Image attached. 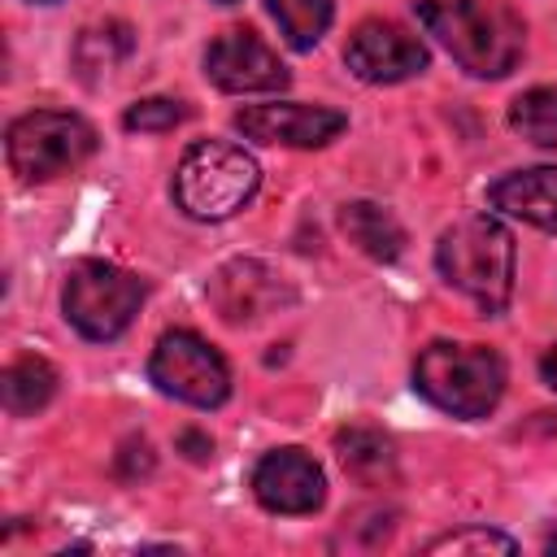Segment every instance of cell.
Wrapping results in <instances>:
<instances>
[{
    "label": "cell",
    "mask_w": 557,
    "mask_h": 557,
    "mask_svg": "<svg viewBox=\"0 0 557 557\" xmlns=\"http://www.w3.org/2000/svg\"><path fill=\"white\" fill-rule=\"evenodd\" d=\"M418 22L474 78H505L527 48V26L505 0H413Z\"/></svg>",
    "instance_id": "cell-1"
},
{
    "label": "cell",
    "mask_w": 557,
    "mask_h": 557,
    "mask_svg": "<svg viewBox=\"0 0 557 557\" xmlns=\"http://www.w3.org/2000/svg\"><path fill=\"white\" fill-rule=\"evenodd\" d=\"M435 265L483 313H500L513 296V235L492 213L457 218L435 244Z\"/></svg>",
    "instance_id": "cell-2"
},
{
    "label": "cell",
    "mask_w": 557,
    "mask_h": 557,
    "mask_svg": "<svg viewBox=\"0 0 557 557\" xmlns=\"http://www.w3.org/2000/svg\"><path fill=\"white\" fill-rule=\"evenodd\" d=\"M413 387L422 400L453 418H487L505 396V361L496 348L483 344H453L435 339L413 361Z\"/></svg>",
    "instance_id": "cell-3"
},
{
    "label": "cell",
    "mask_w": 557,
    "mask_h": 557,
    "mask_svg": "<svg viewBox=\"0 0 557 557\" xmlns=\"http://www.w3.org/2000/svg\"><path fill=\"white\" fill-rule=\"evenodd\" d=\"M261 187L252 152L231 139H196L174 170V205L196 222H222L239 213Z\"/></svg>",
    "instance_id": "cell-4"
},
{
    "label": "cell",
    "mask_w": 557,
    "mask_h": 557,
    "mask_svg": "<svg viewBox=\"0 0 557 557\" xmlns=\"http://www.w3.org/2000/svg\"><path fill=\"white\" fill-rule=\"evenodd\" d=\"M144 296H148V287H144L139 274H131L113 261L87 257V261L70 265L65 287H61V309H65V322L83 339L109 344L135 322Z\"/></svg>",
    "instance_id": "cell-5"
},
{
    "label": "cell",
    "mask_w": 557,
    "mask_h": 557,
    "mask_svg": "<svg viewBox=\"0 0 557 557\" xmlns=\"http://www.w3.org/2000/svg\"><path fill=\"white\" fill-rule=\"evenodd\" d=\"M96 144H100L96 126L78 113H61V109L22 113L4 131V157L22 183H48V178L78 170L96 152Z\"/></svg>",
    "instance_id": "cell-6"
},
{
    "label": "cell",
    "mask_w": 557,
    "mask_h": 557,
    "mask_svg": "<svg viewBox=\"0 0 557 557\" xmlns=\"http://www.w3.org/2000/svg\"><path fill=\"white\" fill-rule=\"evenodd\" d=\"M148 379L165 396L196 405V409H218L231 396L226 357L196 331H165L148 357Z\"/></svg>",
    "instance_id": "cell-7"
},
{
    "label": "cell",
    "mask_w": 557,
    "mask_h": 557,
    "mask_svg": "<svg viewBox=\"0 0 557 557\" xmlns=\"http://www.w3.org/2000/svg\"><path fill=\"white\" fill-rule=\"evenodd\" d=\"M344 65L361 83H405L426 70V44L392 17H366L344 44Z\"/></svg>",
    "instance_id": "cell-8"
},
{
    "label": "cell",
    "mask_w": 557,
    "mask_h": 557,
    "mask_svg": "<svg viewBox=\"0 0 557 557\" xmlns=\"http://www.w3.org/2000/svg\"><path fill=\"white\" fill-rule=\"evenodd\" d=\"M205 78L231 96L248 91H283L292 83L287 65L278 52L252 30V26H231L205 48Z\"/></svg>",
    "instance_id": "cell-9"
},
{
    "label": "cell",
    "mask_w": 557,
    "mask_h": 557,
    "mask_svg": "<svg viewBox=\"0 0 557 557\" xmlns=\"http://www.w3.org/2000/svg\"><path fill=\"white\" fill-rule=\"evenodd\" d=\"M296 300V287L257 257H235L209 278V305L231 326H252Z\"/></svg>",
    "instance_id": "cell-10"
},
{
    "label": "cell",
    "mask_w": 557,
    "mask_h": 557,
    "mask_svg": "<svg viewBox=\"0 0 557 557\" xmlns=\"http://www.w3.org/2000/svg\"><path fill=\"white\" fill-rule=\"evenodd\" d=\"M235 131L252 144H287V148H322L348 131V113L331 104H244L235 109Z\"/></svg>",
    "instance_id": "cell-11"
},
{
    "label": "cell",
    "mask_w": 557,
    "mask_h": 557,
    "mask_svg": "<svg viewBox=\"0 0 557 557\" xmlns=\"http://www.w3.org/2000/svg\"><path fill=\"white\" fill-rule=\"evenodd\" d=\"M252 496L270 513H313L326 500V479L305 448H274L252 466Z\"/></svg>",
    "instance_id": "cell-12"
},
{
    "label": "cell",
    "mask_w": 557,
    "mask_h": 557,
    "mask_svg": "<svg viewBox=\"0 0 557 557\" xmlns=\"http://www.w3.org/2000/svg\"><path fill=\"white\" fill-rule=\"evenodd\" d=\"M487 205L527 226L557 231V165H531L496 178L487 187Z\"/></svg>",
    "instance_id": "cell-13"
},
{
    "label": "cell",
    "mask_w": 557,
    "mask_h": 557,
    "mask_svg": "<svg viewBox=\"0 0 557 557\" xmlns=\"http://www.w3.org/2000/svg\"><path fill=\"white\" fill-rule=\"evenodd\" d=\"M335 453H339V466L352 483L361 487H387L396 483V444L392 435H383L379 426H344L335 431Z\"/></svg>",
    "instance_id": "cell-14"
},
{
    "label": "cell",
    "mask_w": 557,
    "mask_h": 557,
    "mask_svg": "<svg viewBox=\"0 0 557 557\" xmlns=\"http://www.w3.org/2000/svg\"><path fill=\"white\" fill-rule=\"evenodd\" d=\"M339 231L348 235V244H357L374 261H396L405 252V226L396 222L392 209L374 200H348L339 209Z\"/></svg>",
    "instance_id": "cell-15"
},
{
    "label": "cell",
    "mask_w": 557,
    "mask_h": 557,
    "mask_svg": "<svg viewBox=\"0 0 557 557\" xmlns=\"http://www.w3.org/2000/svg\"><path fill=\"white\" fill-rule=\"evenodd\" d=\"M131 48H135V30H131L126 22H117V17L91 22V26H83L78 39H74V70H78L83 83H96V78H104L109 70H117V65L131 57Z\"/></svg>",
    "instance_id": "cell-16"
},
{
    "label": "cell",
    "mask_w": 557,
    "mask_h": 557,
    "mask_svg": "<svg viewBox=\"0 0 557 557\" xmlns=\"http://www.w3.org/2000/svg\"><path fill=\"white\" fill-rule=\"evenodd\" d=\"M0 396H4V409L13 418H26V413H39L52 396H57V370L44 361V357H17L4 366L0 374Z\"/></svg>",
    "instance_id": "cell-17"
},
{
    "label": "cell",
    "mask_w": 557,
    "mask_h": 557,
    "mask_svg": "<svg viewBox=\"0 0 557 557\" xmlns=\"http://www.w3.org/2000/svg\"><path fill=\"white\" fill-rule=\"evenodd\" d=\"M265 9L278 22L287 48H296V52H309L335 17V0H265Z\"/></svg>",
    "instance_id": "cell-18"
},
{
    "label": "cell",
    "mask_w": 557,
    "mask_h": 557,
    "mask_svg": "<svg viewBox=\"0 0 557 557\" xmlns=\"http://www.w3.org/2000/svg\"><path fill=\"white\" fill-rule=\"evenodd\" d=\"M509 126L535 148H557V87L522 91L509 104Z\"/></svg>",
    "instance_id": "cell-19"
},
{
    "label": "cell",
    "mask_w": 557,
    "mask_h": 557,
    "mask_svg": "<svg viewBox=\"0 0 557 557\" xmlns=\"http://www.w3.org/2000/svg\"><path fill=\"white\" fill-rule=\"evenodd\" d=\"M392 531H396V509L361 505V509L344 513L339 535H335V548H379V544L392 540Z\"/></svg>",
    "instance_id": "cell-20"
},
{
    "label": "cell",
    "mask_w": 557,
    "mask_h": 557,
    "mask_svg": "<svg viewBox=\"0 0 557 557\" xmlns=\"http://www.w3.org/2000/svg\"><path fill=\"white\" fill-rule=\"evenodd\" d=\"M187 117H191V109L183 100H174V96H148V100H135L122 113V126L126 131H139V135H157V131H174Z\"/></svg>",
    "instance_id": "cell-21"
},
{
    "label": "cell",
    "mask_w": 557,
    "mask_h": 557,
    "mask_svg": "<svg viewBox=\"0 0 557 557\" xmlns=\"http://www.w3.org/2000/svg\"><path fill=\"white\" fill-rule=\"evenodd\" d=\"M426 553H518V544L496 527H457L448 535H435Z\"/></svg>",
    "instance_id": "cell-22"
},
{
    "label": "cell",
    "mask_w": 557,
    "mask_h": 557,
    "mask_svg": "<svg viewBox=\"0 0 557 557\" xmlns=\"http://www.w3.org/2000/svg\"><path fill=\"white\" fill-rule=\"evenodd\" d=\"M152 444L144 440V435H131V440H122V448H117V457H113V470H117V479H139V474H152Z\"/></svg>",
    "instance_id": "cell-23"
},
{
    "label": "cell",
    "mask_w": 557,
    "mask_h": 557,
    "mask_svg": "<svg viewBox=\"0 0 557 557\" xmlns=\"http://www.w3.org/2000/svg\"><path fill=\"white\" fill-rule=\"evenodd\" d=\"M178 448H183L191 461H209V457H213V440L200 435V431H183V435H178Z\"/></svg>",
    "instance_id": "cell-24"
},
{
    "label": "cell",
    "mask_w": 557,
    "mask_h": 557,
    "mask_svg": "<svg viewBox=\"0 0 557 557\" xmlns=\"http://www.w3.org/2000/svg\"><path fill=\"white\" fill-rule=\"evenodd\" d=\"M540 374H544V383L557 392V339L544 348V357H540Z\"/></svg>",
    "instance_id": "cell-25"
},
{
    "label": "cell",
    "mask_w": 557,
    "mask_h": 557,
    "mask_svg": "<svg viewBox=\"0 0 557 557\" xmlns=\"http://www.w3.org/2000/svg\"><path fill=\"white\" fill-rule=\"evenodd\" d=\"M544 553H557V531H553V535L544 540Z\"/></svg>",
    "instance_id": "cell-26"
},
{
    "label": "cell",
    "mask_w": 557,
    "mask_h": 557,
    "mask_svg": "<svg viewBox=\"0 0 557 557\" xmlns=\"http://www.w3.org/2000/svg\"><path fill=\"white\" fill-rule=\"evenodd\" d=\"M213 4H235V0H213Z\"/></svg>",
    "instance_id": "cell-27"
},
{
    "label": "cell",
    "mask_w": 557,
    "mask_h": 557,
    "mask_svg": "<svg viewBox=\"0 0 557 557\" xmlns=\"http://www.w3.org/2000/svg\"><path fill=\"white\" fill-rule=\"evenodd\" d=\"M35 4H52V0H35Z\"/></svg>",
    "instance_id": "cell-28"
}]
</instances>
